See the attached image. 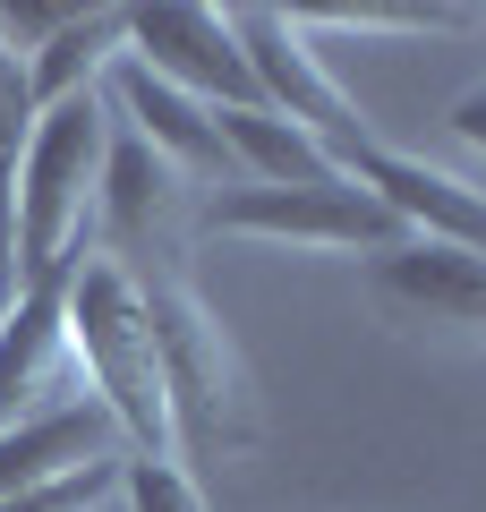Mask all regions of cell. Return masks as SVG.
<instances>
[{
    "mask_svg": "<svg viewBox=\"0 0 486 512\" xmlns=\"http://www.w3.org/2000/svg\"><path fill=\"white\" fill-rule=\"evenodd\" d=\"M103 146H111L103 94H69V103L35 111V137H26V163H18V291L60 274L77 248H94Z\"/></svg>",
    "mask_w": 486,
    "mask_h": 512,
    "instance_id": "3",
    "label": "cell"
},
{
    "mask_svg": "<svg viewBox=\"0 0 486 512\" xmlns=\"http://www.w3.org/2000/svg\"><path fill=\"white\" fill-rule=\"evenodd\" d=\"M214 128H222V154H231V171L239 180H256V188H307V180H333V154L307 137V128H290L282 111H265V103H248V111H214ZM231 180V188H239Z\"/></svg>",
    "mask_w": 486,
    "mask_h": 512,
    "instance_id": "13",
    "label": "cell"
},
{
    "mask_svg": "<svg viewBox=\"0 0 486 512\" xmlns=\"http://www.w3.org/2000/svg\"><path fill=\"white\" fill-rule=\"evenodd\" d=\"M111 60H120V9H77L35 60H26V103L52 111L69 94H103Z\"/></svg>",
    "mask_w": 486,
    "mask_h": 512,
    "instance_id": "14",
    "label": "cell"
},
{
    "mask_svg": "<svg viewBox=\"0 0 486 512\" xmlns=\"http://www.w3.org/2000/svg\"><path fill=\"white\" fill-rule=\"evenodd\" d=\"M120 60H137L162 86L197 94L205 111H248L256 103V77H248V60H239L231 9H188V0L120 9Z\"/></svg>",
    "mask_w": 486,
    "mask_h": 512,
    "instance_id": "7",
    "label": "cell"
},
{
    "mask_svg": "<svg viewBox=\"0 0 486 512\" xmlns=\"http://www.w3.org/2000/svg\"><path fill=\"white\" fill-rule=\"evenodd\" d=\"M111 487H120V461H94V470L52 478V487H35V495H9L0 512H103Z\"/></svg>",
    "mask_w": 486,
    "mask_h": 512,
    "instance_id": "18",
    "label": "cell"
},
{
    "mask_svg": "<svg viewBox=\"0 0 486 512\" xmlns=\"http://www.w3.org/2000/svg\"><path fill=\"white\" fill-rule=\"evenodd\" d=\"M231 35H239V60H248V77H256V103L282 111L290 128H307L324 154L376 137V120L342 94V77L316 60V43L290 26V9H231Z\"/></svg>",
    "mask_w": 486,
    "mask_h": 512,
    "instance_id": "6",
    "label": "cell"
},
{
    "mask_svg": "<svg viewBox=\"0 0 486 512\" xmlns=\"http://www.w3.org/2000/svg\"><path fill=\"white\" fill-rule=\"evenodd\" d=\"M145 325H154V367H162V402H171V444H180V470H214V461L248 453L265 436V410H256V376L239 359V342L222 333V316L205 308V291L180 265H145Z\"/></svg>",
    "mask_w": 486,
    "mask_h": 512,
    "instance_id": "1",
    "label": "cell"
},
{
    "mask_svg": "<svg viewBox=\"0 0 486 512\" xmlns=\"http://www.w3.org/2000/svg\"><path fill=\"white\" fill-rule=\"evenodd\" d=\"M94 461H120V427L86 393L52 402V410H18V419H0V504L52 487V478H77Z\"/></svg>",
    "mask_w": 486,
    "mask_h": 512,
    "instance_id": "11",
    "label": "cell"
},
{
    "mask_svg": "<svg viewBox=\"0 0 486 512\" xmlns=\"http://www.w3.org/2000/svg\"><path fill=\"white\" fill-rule=\"evenodd\" d=\"M205 239H265V248H316V256H384L401 248V222L384 214L367 188H350L342 171L333 180H307V188H214L197 222Z\"/></svg>",
    "mask_w": 486,
    "mask_h": 512,
    "instance_id": "4",
    "label": "cell"
},
{
    "mask_svg": "<svg viewBox=\"0 0 486 512\" xmlns=\"http://www.w3.org/2000/svg\"><path fill=\"white\" fill-rule=\"evenodd\" d=\"M35 137V103H26V69L0 52V308L18 299V163Z\"/></svg>",
    "mask_w": 486,
    "mask_h": 512,
    "instance_id": "15",
    "label": "cell"
},
{
    "mask_svg": "<svg viewBox=\"0 0 486 512\" xmlns=\"http://www.w3.org/2000/svg\"><path fill=\"white\" fill-rule=\"evenodd\" d=\"M171 222H180V171L145 154L120 120H111L103 146V180H94V256L145 274V265H171Z\"/></svg>",
    "mask_w": 486,
    "mask_h": 512,
    "instance_id": "9",
    "label": "cell"
},
{
    "mask_svg": "<svg viewBox=\"0 0 486 512\" xmlns=\"http://www.w3.org/2000/svg\"><path fill=\"white\" fill-rule=\"evenodd\" d=\"M86 256V248H77ZM69 256V265H77ZM69 265L43 282H26L9 308H0V410H18L26 393H35L43 376H52V359L69 350Z\"/></svg>",
    "mask_w": 486,
    "mask_h": 512,
    "instance_id": "12",
    "label": "cell"
},
{
    "mask_svg": "<svg viewBox=\"0 0 486 512\" xmlns=\"http://www.w3.org/2000/svg\"><path fill=\"white\" fill-rule=\"evenodd\" d=\"M333 171H342L350 188H367V197L401 222V239H444V248H478L486 256V188H469L461 171L427 163V154H401V146H384V137L342 146Z\"/></svg>",
    "mask_w": 486,
    "mask_h": 512,
    "instance_id": "8",
    "label": "cell"
},
{
    "mask_svg": "<svg viewBox=\"0 0 486 512\" xmlns=\"http://www.w3.org/2000/svg\"><path fill=\"white\" fill-rule=\"evenodd\" d=\"M367 308L410 342H452V350H486V256L478 248H444V239H401V248L359 265Z\"/></svg>",
    "mask_w": 486,
    "mask_h": 512,
    "instance_id": "5",
    "label": "cell"
},
{
    "mask_svg": "<svg viewBox=\"0 0 486 512\" xmlns=\"http://www.w3.org/2000/svg\"><path fill=\"white\" fill-rule=\"evenodd\" d=\"M444 128H452V137H461V146H478V154H486V86H469L461 103L444 111Z\"/></svg>",
    "mask_w": 486,
    "mask_h": 512,
    "instance_id": "19",
    "label": "cell"
},
{
    "mask_svg": "<svg viewBox=\"0 0 486 512\" xmlns=\"http://www.w3.org/2000/svg\"><path fill=\"white\" fill-rule=\"evenodd\" d=\"M120 495L128 512H205V478H188L180 461H137V453H120Z\"/></svg>",
    "mask_w": 486,
    "mask_h": 512,
    "instance_id": "17",
    "label": "cell"
},
{
    "mask_svg": "<svg viewBox=\"0 0 486 512\" xmlns=\"http://www.w3.org/2000/svg\"><path fill=\"white\" fill-rule=\"evenodd\" d=\"M69 359L86 367L94 410L120 427V453L180 461L171 402H162V367H154V325H145V291H137L128 265H111L94 248L69 265Z\"/></svg>",
    "mask_w": 486,
    "mask_h": 512,
    "instance_id": "2",
    "label": "cell"
},
{
    "mask_svg": "<svg viewBox=\"0 0 486 512\" xmlns=\"http://www.w3.org/2000/svg\"><path fill=\"white\" fill-rule=\"evenodd\" d=\"M290 18L316 35V26H342V35H444L469 26L478 9H410V0H350V9H290Z\"/></svg>",
    "mask_w": 486,
    "mask_h": 512,
    "instance_id": "16",
    "label": "cell"
},
{
    "mask_svg": "<svg viewBox=\"0 0 486 512\" xmlns=\"http://www.w3.org/2000/svg\"><path fill=\"white\" fill-rule=\"evenodd\" d=\"M103 103H111V120H120L145 154H162V163L180 171V180H197V188H231V180H239V171H231V154H222L214 111H205L197 94L162 86L154 69H137V60H111Z\"/></svg>",
    "mask_w": 486,
    "mask_h": 512,
    "instance_id": "10",
    "label": "cell"
}]
</instances>
